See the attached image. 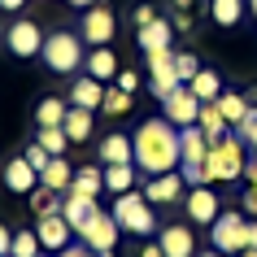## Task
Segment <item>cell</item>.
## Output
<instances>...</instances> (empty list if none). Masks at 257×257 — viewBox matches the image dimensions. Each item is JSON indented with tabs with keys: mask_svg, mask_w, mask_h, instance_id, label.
I'll return each instance as SVG.
<instances>
[{
	"mask_svg": "<svg viewBox=\"0 0 257 257\" xmlns=\"http://www.w3.org/2000/svg\"><path fill=\"white\" fill-rule=\"evenodd\" d=\"M140 257H166V248H162V244H144V248H140Z\"/></svg>",
	"mask_w": 257,
	"mask_h": 257,
	"instance_id": "obj_43",
	"label": "cell"
},
{
	"mask_svg": "<svg viewBox=\"0 0 257 257\" xmlns=\"http://www.w3.org/2000/svg\"><path fill=\"white\" fill-rule=\"evenodd\" d=\"M196 126H201L209 140L227 136V118H222V109H218V100H209V105H201V118H196Z\"/></svg>",
	"mask_w": 257,
	"mask_h": 257,
	"instance_id": "obj_30",
	"label": "cell"
},
{
	"mask_svg": "<svg viewBox=\"0 0 257 257\" xmlns=\"http://www.w3.org/2000/svg\"><path fill=\"white\" fill-rule=\"evenodd\" d=\"M244 179H248V188L240 192V205H244V214H253V218H257V162H248Z\"/></svg>",
	"mask_w": 257,
	"mask_h": 257,
	"instance_id": "obj_34",
	"label": "cell"
},
{
	"mask_svg": "<svg viewBox=\"0 0 257 257\" xmlns=\"http://www.w3.org/2000/svg\"><path fill=\"white\" fill-rule=\"evenodd\" d=\"M183 175L179 170H170V175H153L149 183H144V196H149V205H175L179 196H183Z\"/></svg>",
	"mask_w": 257,
	"mask_h": 257,
	"instance_id": "obj_12",
	"label": "cell"
},
{
	"mask_svg": "<svg viewBox=\"0 0 257 257\" xmlns=\"http://www.w3.org/2000/svg\"><path fill=\"white\" fill-rule=\"evenodd\" d=\"M136 170L144 175H170L183 157H179V126L166 118H144L136 126Z\"/></svg>",
	"mask_w": 257,
	"mask_h": 257,
	"instance_id": "obj_1",
	"label": "cell"
},
{
	"mask_svg": "<svg viewBox=\"0 0 257 257\" xmlns=\"http://www.w3.org/2000/svg\"><path fill=\"white\" fill-rule=\"evenodd\" d=\"M40 183L53 192H70V183H74V166L66 162V157H53V162L40 170Z\"/></svg>",
	"mask_w": 257,
	"mask_h": 257,
	"instance_id": "obj_20",
	"label": "cell"
},
{
	"mask_svg": "<svg viewBox=\"0 0 257 257\" xmlns=\"http://www.w3.org/2000/svg\"><path fill=\"white\" fill-rule=\"evenodd\" d=\"M109 214L118 218L122 231H131V235H153V227H157V214H153V205L144 192H122V196H113V209Z\"/></svg>",
	"mask_w": 257,
	"mask_h": 257,
	"instance_id": "obj_4",
	"label": "cell"
},
{
	"mask_svg": "<svg viewBox=\"0 0 257 257\" xmlns=\"http://www.w3.org/2000/svg\"><path fill=\"white\" fill-rule=\"evenodd\" d=\"M162 118L175 122V126H196V118H201V100L192 96L188 83H179L175 92L162 100Z\"/></svg>",
	"mask_w": 257,
	"mask_h": 257,
	"instance_id": "obj_7",
	"label": "cell"
},
{
	"mask_svg": "<svg viewBox=\"0 0 257 257\" xmlns=\"http://www.w3.org/2000/svg\"><path fill=\"white\" fill-rule=\"evenodd\" d=\"M175 74H179V83H192V79H196V74H201L196 53H175Z\"/></svg>",
	"mask_w": 257,
	"mask_h": 257,
	"instance_id": "obj_35",
	"label": "cell"
},
{
	"mask_svg": "<svg viewBox=\"0 0 257 257\" xmlns=\"http://www.w3.org/2000/svg\"><path fill=\"white\" fill-rule=\"evenodd\" d=\"M235 136H240L244 144H253V149H257V105L248 109V113H244V122L235 126Z\"/></svg>",
	"mask_w": 257,
	"mask_h": 257,
	"instance_id": "obj_37",
	"label": "cell"
},
{
	"mask_svg": "<svg viewBox=\"0 0 257 257\" xmlns=\"http://www.w3.org/2000/svg\"><path fill=\"white\" fill-rule=\"evenodd\" d=\"M118 87L136 96V87H140V74H136V70H118Z\"/></svg>",
	"mask_w": 257,
	"mask_h": 257,
	"instance_id": "obj_39",
	"label": "cell"
},
{
	"mask_svg": "<svg viewBox=\"0 0 257 257\" xmlns=\"http://www.w3.org/2000/svg\"><path fill=\"white\" fill-rule=\"evenodd\" d=\"M149 22H157V9L153 5H136V27H149Z\"/></svg>",
	"mask_w": 257,
	"mask_h": 257,
	"instance_id": "obj_40",
	"label": "cell"
},
{
	"mask_svg": "<svg viewBox=\"0 0 257 257\" xmlns=\"http://www.w3.org/2000/svg\"><path fill=\"white\" fill-rule=\"evenodd\" d=\"M205 153H209V136L201 126H179V157L183 162H205Z\"/></svg>",
	"mask_w": 257,
	"mask_h": 257,
	"instance_id": "obj_18",
	"label": "cell"
},
{
	"mask_svg": "<svg viewBox=\"0 0 257 257\" xmlns=\"http://www.w3.org/2000/svg\"><path fill=\"white\" fill-rule=\"evenodd\" d=\"M70 113L66 100H57V96H44L40 105H35V126H61Z\"/></svg>",
	"mask_w": 257,
	"mask_h": 257,
	"instance_id": "obj_27",
	"label": "cell"
},
{
	"mask_svg": "<svg viewBox=\"0 0 257 257\" xmlns=\"http://www.w3.org/2000/svg\"><path fill=\"white\" fill-rule=\"evenodd\" d=\"M218 109H222L227 126H240L244 113L253 109V100H248V96H240V92H222V96H218Z\"/></svg>",
	"mask_w": 257,
	"mask_h": 257,
	"instance_id": "obj_26",
	"label": "cell"
},
{
	"mask_svg": "<svg viewBox=\"0 0 257 257\" xmlns=\"http://www.w3.org/2000/svg\"><path fill=\"white\" fill-rule=\"evenodd\" d=\"M40 257H48V253H40Z\"/></svg>",
	"mask_w": 257,
	"mask_h": 257,
	"instance_id": "obj_52",
	"label": "cell"
},
{
	"mask_svg": "<svg viewBox=\"0 0 257 257\" xmlns=\"http://www.w3.org/2000/svg\"><path fill=\"white\" fill-rule=\"evenodd\" d=\"M126 109H131V92H122V87H105V105H100V113L122 118Z\"/></svg>",
	"mask_w": 257,
	"mask_h": 257,
	"instance_id": "obj_32",
	"label": "cell"
},
{
	"mask_svg": "<svg viewBox=\"0 0 257 257\" xmlns=\"http://www.w3.org/2000/svg\"><path fill=\"white\" fill-rule=\"evenodd\" d=\"M35 235H40V244L48 248V253H61L70 244V235H74V227H70L61 214H44L40 222H35Z\"/></svg>",
	"mask_w": 257,
	"mask_h": 257,
	"instance_id": "obj_11",
	"label": "cell"
},
{
	"mask_svg": "<svg viewBox=\"0 0 257 257\" xmlns=\"http://www.w3.org/2000/svg\"><path fill=\"white\" fill-rule=\"evenodd\" d=\"M240 257H257V248H244V253H240Z\"/></svg>",
	"mask_w": 257,
	"mask_h": 257,
	"instance_id": "obj_50",
	"label": "cell"
},
{
	"mask_svg": "<svg viewBox=\"0 0 257 257\" xmlns=\"http://www.w3.org/2000/svg\"><path fill=\"white\" fill-rule=\"evenodd\" d=\"M175 9L179 14H192V0H175Z\"/></svg>",
	"mask_w": 257,
	"mask_h": 257,
	"instance_id": "obj_47",
	"label": "cell"
},
{
	"mask_svg": "<svg viewBox=\"0 0 257 257\" xmlns=\"http://www.w3.org/2000/svg\"><path fill=\"white\" fill-rule=\"evenodd\" d=\"M175 87H179V74H149V92L157 96V100H166Z\"/></svg>",
	"mask_w": 257,
	"mask_h": 257,
	"instance_id": "obj_36",
	"label": "cell"
},
{
	"mask_svg": "<svg viewBox=\"0 0 257 257\" xmlns=\"http://www.w3.org/2000/svg\"><path fill=\"white\" fill-rule=\"evenodd\" d=\"M157 244L166 248V257H196V235H192V227H183V222L162 227Z\"/></svg>",
	"mask_w": 257,
	"mask_h": 257,
	"instance_id": "obj_14",
	"label": "cell"
},
{
	"mask_svg": "<svg viewBox=\"0 0 257 257\" xmlns=\"http://www.w3.org/2000/svg\"><path fill=\"white\" fill-rule=\"evenodd\" d=\"M222 214V201H218L214 183H201V188H188V218L196 227H214V218Z\"/></svg>",
	"mask_w": 257,
	"mask_h": 257,
	"instance_id": "obj_10",
	"label": "cell"
},
{
	"mask_svg": "<svg viewBox=\"0 0 257 257\" xmlns=\"http://www.w3.org/2000/svg\"><path fill=\"white\" fill-rule=\"evenodd\" d=\"M248 14H253V18H257V0H248Z\"/></svg>",
	"mask_w": 257,
	"mask_h": 257,
	"instance_id": "obj_49",
	"label": "cell"
},
{
	"mask_svg": "<svg viewBox=\"0 0 257 257\" xmlns=\"http://www.w3.org/2000/svg\"><path fill=\"white\" fill-rule=\"evenodd\" d=\"M40 57H44V66L53 70V74H74V70L87 61V57H83V35L79 31H53V35L44 40Z\"/></svg>",
	"mask_w": 257,
	"mask_h": 257,
	"instance_id": "obj_3",
	"label": "cell"
},
{
	"mask_svg": "<svg viewBox=\"0 0 257 257\" xmlns=\"http://www.w3.org/2000/svg\"><path fill=\"white\" fill-rule=\"evenodd\" d=\"M44 40H48V35H44L40 22H31V18H14V27L5 31V44H9L14 57H40Z\"/></svg>",
	"mask_w": 257,
	"mask_h": 257,
	"instance_id": "obj_9",
	"label": "cell"
},
{
	"mask_svg": "<svg viewBox=\"0 0 257 257\" xmlns=\"http://www.w3.org/2000/svg\"><path fill=\"white\" fill-rule=\"evenodd\" d=\"M5 188L18 192V196H31V192L40 188V170L27 157H9V166H5Z\"/></svg>",
	"mask_w": 257,
	"mask_h": 257,
	"instance_id": "obj_13",
	"label": "cell"
},
{
	"mask_svg": "<svg viewBox=\"0 0 257 257\" xmlns=\"http://www.w3.org/2000/svg\"><path fill=\"white\" fill-rule=\"evenodd\" d=\"M35 144H40V149H48L53 157H66V149H70V136L61 131V126H40Z\"/></svg>",
	"mask_w": 257,
	"mask_h": 257,
	"instance_id": "obj_31",
	"label": "cell"
},
{
	"mask_svg": "<svg viewBox=\"0 0 257 257\" xmlns=\"http://www.w3.org/2000/svg\"><path fill=\"white\" fill-rule=\"evenodd\" d=\"M66 5H74V9H92V5H100V0H66Z\"/></svg>",
	"mask_w": 257,
	"mask_h": 257,
	"instance_id": "obj_46",
	"label": "cell"
},
{
	"mask_svg": "<svg viewBox=\"0 0 257 257\" xmlns=\"http://www.w3.org/2000/svg\"><path fill=\"white\" fill-rule=\"evenodd\" d=\"M22 157H27V162H31V166H35V170H44V166L53 162V153H48V149H40V144H31V149H27V153H22Z\"/></svg>",
	"mask_w": 257,
	"mask_h": 257,
	"instance_id": "obj_38",
	"label": "cell"
},
{
	"mask_svg": "<svg viewBox=\"0 0 257 257\" xmlns=\"http://www.w3.org/2000/svg\"><path fill=\"white\" fill-rule=\"evenodd\" d=\"M244 9H248V0H209V18L218 27H240Z\"/></svg>",
	"mask_w": 257,
	"mask_h": 257,
	"instance_id": "obj_25",
	"label": "cell"
},
{
	"mask_svg": "<svg viewBox=\"0 0 257 257\" xmlns=\"http://www.w3.org/2000/svg\"><path fill=\"white\" fill-rule=\"evenodd\" d=\"M70 192H79V196H92V201H96V196L105 192V170H100V166H79Z\"/></svg>",
	"mask_w": 257,
	"mask_h": 257,
	"instance_id": "obj_23",
	"label": "cell"
},
{
	"mask_svg": "<svg viewBox=\"0 0 257 257\" xmlns=\"http://www.w3.org/2000/svg\"><path fill=\"white\" fill-rule=\"evenodd\" d=\"M188 87H192V96H196L201 105H209V100H218V96H222V74H218V70H205V66H201V74H196Z\"/></svg>",
	"mask_w": 257,
	"mask_h": 257,
	"instance_id": "obj_24",
	"label": "cell"
},
{
	"mask_svg": "<svg viewBox=\"0 0 257 257\" xmlns=\"http://www.w3.org/2000/svg\"><path fill=\"white\" fill-rule=\"evenodd\" d=\"M53 257H92V248H87V244H66V248L53 253Z\"/></svg>",
	"mask_w": 257,
	"mask_h": 257,
	"instance_id": "obj_42",
	"label": "cell"
},
{
	"mask_svg": "<svg viewBox=\"0 0 257 257\" xmlns=\"http://www.w3.org/2000/svg\"><path fill=\"white\" fill-rule=\"evenodd\" d=\"M244 235H248V248H257V218H248V227H244Z\"/></svg>",
	"mask_w": 257,
	"mask_h": 257,
	"instance_id": "obj_44",
	"label": "cell"
},
{
	"mask_svg": "<svg viewBox=\"0 0 257 257\" xmlns=\"http://www.w3.org/2000/svg\"><path fill=\"white\" fill-rule=\"evenodd\" d=\"M100 162L105 166H136V140L131 136H118V131H113V136H105L100 140Z\"/></svg>",
	"mask_w": 257,
	"mask_h": 257,
	"instance_id": "obj_17",
	"label": "cell"
},
{
	"mask_svg": "<svg viewBox=\"0 0 257 257\" xmlns=\"http://www.w3.org/2000/svg\"><path fill=\"white\" fill-rule=\"evenodd\" d=\"M61 131L70 136V144H87V140H92V109H79V105H70L66 122H61Z\"/></svg>",
	"mask_w": 257,
	"mask_h": 257,
	"instance_id": "obj_21",
	"label": "cell"
},
{
	"mask_svg": "<svg viewBox=\"0 0 257 257\" xmlns=\"http://www.w3.org/2000/svg\"><path fill=\"white\" fill-rule=\"evenodd\" d=\"M196 257H231V253H196Z\"/></svg>",
	"mask_w": 257,
	"mask_h": 257,
	"instance_id": "obj_48",
	"label": "cell"
},
{
	"mask_svg": "<svg viewBox=\"0 0 257 257\" xmlns=\"http://www.w3.org/2000/svg\"><path fill=\"white\" fill-rule=\"evenodd\" d=\"M136 188V166H105V192H113V196H122V192Z\"/></svg>",
	"mask_w": 257,
	"mask_h": 257,
	"instance_id": "obj_28",
	"label": "cell"
},
{
	"mask_svg": "<svg viewBox=\"0 0 257 257\" xmlns=\"http://www.w3.org/2000/svg\"><path fill=\"white\" fill-rule=\"evenodd\" d=\"M92 257H113V253H92Z\"/></svg>",
	"mask_w": 257,
	"mask_h": 257,
	"instance_id": "obj_51",
	"label": "cell"
},
{
	"mask_svg": "<svg viewBox=\"0 0 257 257\" xmlns=\"http://www.w3.org/2000/svg\"><path fill=\"white\" fill-rule=\"evenodd\" d=\"M244 227H248V218L244 214H222L214 218V227H209V244H214V253H231L240 257L244 248H248V235H244Z\"/></svg>",
	"mask_w": 257,
	"mask_h": 257,
	"instance_id": "obj_5",
	"label": "cell"
},
{
	"mask_svg": "<svg viewBox=\"0 0 257 257\" xmlns=\"http://www.w3.org/2000/svg\"><path fill=\"white\" fill-rule=\"evenodd\" d=\"M92 214H100V205H96L92 196H79V192H66V196H61V218L74 227V235L92 222Z\"/></svg>",
	"mask_w": 257,
	"mask_h": 257,
	"instance_id": "obj_15",
	"label": "cell"
},
{
	"mask_svg": "<svg viewBox=\"0 0 257 257\" xmlns=\"http://www.w3.org/2000/svg\"><path fill=\"white\" fill-rule=\"evenodd\" d=\"M61 196H66V192H53V188L40 183L27 201H31V209H35V218H44V214H61Z\"/></svg>",
	"mask_w": 257,
	"mask_h": 257,
	"instance_id": "obj_29",
	"label": "cell"
},
{
	"mask_svg": "<svg viewBox=\"0 0 257 257\" xmlns=\"http://www.w3.org/2000/svg\"><path fill=\"white\" fill-rule=\"evenodd\" d=\"M22 5H27V0H0V9H9V14H18Z\"/></svg>",
	"mask_w": 257,
	"mask_h": 257,
	"instance_id": "obj_45",
	"label": "cell"
},
{
	"mask_svg": "<svg viewBox=\"0 0 257 257\" xmlns=\"http://www.w3.org/2000/svg\"><path fill=\"white\" fill-rule=\"evenodd\" d=\"M79 35H83V44H92V48H105V44L118 35V18H113V9H109V5H92V9H83Z\"/></svg>",
	"mask_w": 257,
	"mask_h": 257,
	"instance_id": "obj_6",
	"label": "cell"
},
{
	"mask_svg": "<svg viewBox=\"0 0 257 257\" xmlns=\"http://www.w3.org/2000/svg\"><path fill=\"white\" fill-rule=\"evenodd\" d=\"M70 105L100 113V105H105V83H100V79H92V74L74 79V83H70Z\"/></svg>",
	"mask_w": 257,
	"mask_h": 257,
	"instance_id": "obj_16",
	"label": "cell"
},
{
	"mask_svg": "<svg viewBox=\"0 0 257 257\" xmlns=\"http://www.w3.org/2000/svg\"><path fill=\"white\" fill-rule=\"evenodd\" d=\"M83 74H92V79H100V83L118 79V57L109 53V44H105V48H92V53H87V61H83Z\"/></svg>",
	"mask_w": 257,
	"mask_h": 257,
	"instance_id": "obj_19",
	"label": "cell"
},
{
	"mask_svg": "<svg viewBox=\"0 0 257 257\" xmlns=\"http://www.w3.org/2000/svg\"><path fill=\"white\" fill-rule=\"evenodd\" d=\"M118 231H122V227H118V218L100 209V214H92V222L79 231V240L87 244L92 253H113V248H118Z\"/></svg>",
	"mask_w": 257,
	"mask_h": 257,
	"instance_id": "obj_8",
	"label": "cell"
},
{
	"mask_svg": "<svg viewBox=\"0 0 257 257\" xmlns=\"http://www.w3.org/2000/svg\"><path fill=\"white\" fill-rule=\"evenodd\" d=\"M170 35H175V22H166V18H157V22H149V27H140V48H144V53H157V48H170Z\"/></svg>",
	"mask_w": 257,
	"mask_h": 257,
	"instance_id": "obj_22",
	"label": "cell"
},
{
	"mask_svg": "<svg viewBox=\"0 0 257 257\" xmlns=\"http://www.w3.org/2000/svg\"><path fill=\"white\" fill-rule=\"evenodd\" d=\"M40 253H44V244H40V235H35V227L14 231V257H40Z\"/></svg>",
	"mask_w": 257,
	"mask_h": 257,
	"instance_id": "obj_33",
	"label": "cell"
},
{
	"mask_svg": "<svg viewBox=\"0 0 257 257\" xmlns=\"http://www.w3.org/2000/svg\"><path fill=\"white\" fill-rule=\"evenodd\" d=\"M248 162H244V140L240 136H218L209 140V153H205V183H231V179H244Z\"/></svg>",
	"mask_w": 257,
	"mask_h": 257,
	"instance_id": "obj_2",
	"label": "cell"
},
{
	"mask_svg": "<svg viewBox=\"0 0 257 257\" xmlns=\"http://www.w3.org/2000/svg\"><path fill=\"white\" fill-rule=\"evenodd\" d=\"M0 257H14V231L0 222Z\"/></svg>",
	"mask_w": 257,
	"mask_h": 257,
	"instance_id": "obj_41",
	"label": "cell"
}]
</instances>
